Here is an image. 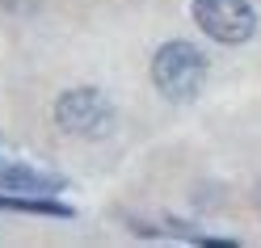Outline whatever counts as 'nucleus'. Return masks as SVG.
Returning <instances> with one entry per match:
<instances>
[{
  "instance_id": "f257e3e1",
  "label": "nucleus",
  "mask_w": 261,
  "mask_h": 248,
  "mask_svg": "<svg viewBox=\"0 0 261 248\" xmlns=\"http://www.w3.org/2000/svg\"><path fill=\"white\" fill-rule=\"evenodd\" d=\"M206 72H211L206 55L194 42H181V38L165 42L156 51V59H152V80H156L160 97L173 101V105L194 101V97L202 93V85H206Z\"/></svg>"
},
{
  "instance_id": "f03ea898",
  "label": "nucleus",
  "mask_w": 261,
  "mask_h": 248,
  "mask_svg": "<svg viewBox=\"0 0 261 248\" xmlns=\"http://www.w3.org/2000/svg\"><path fill=\"white\" fill-rule=\"evenodd\" d=\"M114 105L101 89H68L55 101V122L72 139H106L114 130Z\"/></svg>"
},
{
  "instance_id": "7ed1b4c3",
  "label": "nucleus",
  "mask_w": 261,
  "mask_h": 248,
  "mask_svg": "<svg viewBox=\"0 0 261 248\" xmlns=\"http://www.w3.org/2000/svg\"><path fill=\"white\" fill-rule=\"evenodd\" d=\"M194 21L223 46H240L257 34V13L249 0H194Z\"/></svg>"
},
{
  "instance_id": "20e7f679",
  "label": "nucleus",
  "mask_w": 261,
  "mask_h": 248,
  "mask_svg": "<svg viewBox=\"0 0 261 248\" xmlns=\"http://www.w3.org/2000/svg\"><path fill=\"white\" fill-rule=\"evenodd\" d=\"M0 189H21V194H59L63 181L51 177V173H38L30 164H17V160H5L0 156Z\"/></svg>"
},
{
  "instance_id": "39448f33",
  "label": "nucleus",
  "mask_w": 261,
  "mask_h": 248,
  "mask_svg": "<svg viewBox=\"0 0 261 248\" xmlns=\"http://www.w3.org/2000/svg\"><path fill=\"white\" fill-rule=\"evenodd\" d=\"M0 210H25V214H55V219H68L72 206H63L55 202V198H46V194H21V189H13V194H0Z\"/></svg>"
}]
</instances>
